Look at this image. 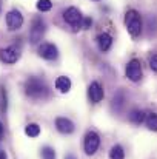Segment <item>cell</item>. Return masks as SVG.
I'll list each match as a JSON object with an SVG mask.
<instances>
[{
	"instance_id": "d4e9b609",
	"label": "cell",
	"mask_w": 157,
	"mask_h": 159,
	"mask_svg": "<svg viewBox=\"0 0 157 159\" xmlns=\"http://www.w3.org/2000/svg\"><path fill=\"white\" fill-rule=\"evenodd\" d=\"M2 133H3V125L0 124V134H2Z\"/></svg>"
},
{
	"instance_id": "5bb4252c",
	"label": "cell",
	"mask_w": 157,
	"mask_h": 159,
	"mask_svg": "<svg viewBox=\"0 0 157 159\" xmlns=\"http://www.w3.org/2000/svg\"><path fill=\"white\" fill-rule=\"evenodd\" d=\"M129 120L134 124V125H140L145 122V117H146V113L143 110H139V108H134L131 113H129Z\"/></svg>"
},
{
	"instance_id": "d6986e66",
	"label": "cell",
	"mask_w": 157,
	"mask_h": 159,
	"mask_svg": "<svg viewBox=\"0 0 157 159\" xmlns=\"http://www.w3.org/2000/svg\"><path fill=\"white\" fill-rule=\"evenodd\" d=\"M42 153V159H55V150L52 148V147H48V145H45V147H42V150H40Z\"/></svg>"
},
{
	"instance_id": "30bf717a",
	"label": "cell",
	"mask_w": 157,
	"mask_h": 159,
	"mask_svg": "<svg viewBox=\"0 0 157 159\" xmlns=\"http://www.w3.org/2000/svg\"><path fill=\"white\" fill-rule=\"evenodd\" d=\"M20 57V51L17 47H6V48H2L0 50V60L5 62V63H15Z\"/></svg>"
},
{
	"instance_id": "9c48e42d",
	"label": "cell",
	"mask_w": 157,
	"mask_h": 159,
	"mask_svg": "<svg viewBox=\"0 0 157 159\" xmlns=\"http://www.w3.org/2000/svg\"><path fill=\"white\" fill-rule=\"evenodd\" d=\"M39 56L45 60H55L59 57V50L54 43H50V42H43L39 45V50H37Z\"/></svg>"
},
{
	"instance_id": "8992f818",
	"label": "cell",
	"mask_w": 157,
	"mask_h": 159,
	"mask_svg": "<svg viewBox=\"0 0 157 159\" xmlns=\"http://www.w3.org/2000/svg\"><path fill=\"white\" fill-rule=\"evenodd\" d=\"M5 20H6V26H8L9 31H17V30H20V28L23 26V22H25V20H23V16H22V12H20L19 9H11V11H8Z\"/></svg>"
},
{
	"instance_id": "ba28073f",
	"label": "cell",
	"mask_w": 157,
	"mask_h": 159,
	"mask_svg": "<svg viewBox=\"0 0 157 159\" xmlns=\"http://www.w3.org/2000/svg\"><path fill=\"white\" fill-rule=\"evenodd\" d=\"M103 98H105V90L103 87L100 85V82H97V80L91 82L89 87H88V99H89V102L99 104V102L103 101Z\"/></svg>"
},
{
	"instance_id": "44dd1931",
	"label": "cell",
	"mask_w": 157,
	"mask_h": 159,
	"mask_svg": "<svg viewBox=\"0 0 157 159\" xmlns=\"http://www.w3.org/2000/svg\"><path fill=\"white\" fill-rule=\"evenodd\" d=\"M150 68L157 73V54H151V57H150Z\"/></svg>"
},
{
	"instance_id": "2e32d148",
	"label": "cell",
	"mask_w": 157,
	"mask_h": 159,
	"mask_svg": "<svg viewBox=\"0 0 157 159\" xmlns=\"http://www.w3.org/2000/svg\"><path fill=\"white\" fill-rule=\"evenodd\" d=\"M145 124L148 127V130L151 131H157V113H146V117H145Z\"/></svg>"
},
{
	"instance_id": "484cf974",
	"label": "cell",
	"mask_w": 157,
	"mask_h": 159,
	"mask_svg": "<svg viewBox=\"0 0 157 159\" xmlns=\"http://www.w3.org/2000/svg\"><path fill=\"white\" fill-rule=\"evenodd\" d=\"M0 11H2V2H0Z\"/></svg>"
},
{
	"instance_id": "4fadbf2b",
	"label": "cell",
	"mask_w": 157,
	"mask_h": 159,
	"mask_svg": "<svg viewBox=\"0 0 157 159\" xmlns=\"http://www.w3.org/2000/svg\"><path fill=\"white\" fill-rule=\"evenodd\" d=\"M55 88L60 93H68L71 90V79L66 77V76H59L55 79Z\"/></svg>"
},
{
	"instance_id": "ac0fdd59",
	"label": "cell",
	"mask_w": 157,
	"mask_h": 159,
	"mask_svg": "<svg viewBox=\"0 0 157 159\" xmlns=\"http://www.w3.org/2000/svg\"><path fill=\"white\" fill-rule=\"evenodd\" d=\"M123 102H125V96H123V93H122V91H119L117 94H114V98H112V107H114L117 111H120V110H122Z\"/></svg>"
},
{
	"instance_id": "52a82bcc",
	"label": "cell",
	"mask_w": 157,
	"mask_h": 159,
	"mask_svg": "<svg viewBox=\"0 0 157 159\" xmlns=\"http://www.w3.org/2000/svg\"><path fill=\"white\" fill-rule=\"evenodd\" d=\"M125 73H126V77H128L131 82H139V80L142 79V74H143L140 62H139L137 59H131V60L128 62L126 68H125Z\"/></svg>"
},
{
	"instance_id": "3957f363",
	"label": "cell",
	"mask_w": 157,
	"mask_h": 159,
	"mask_svg": "<svg viewBox=\"0 0 157 159\" xmlns=\"http://www.w3.org/2000/svg\"><path fill=\"white\" fill-rule=\"evenodd\" d=\"M63 19L65 22L72 28V30H80L83 28V16L76 6H69L63 11Z\"/></svg>"
},
{
	"instance_id": "9a60e30c",
	"label": "cell",
	"mask_w": 157,
	"mask_h": 159,
	"mask_svg": "<svg viewBox=\"0 0 157 159\" xmlns=\"http://www.w3.org/2000/svg\"><path fill=\"white\" fill-rule=\"evenodd\" d=\"M109 159H125V150L122 145L116 144L109 150Z\"/></svg>"
},
{
	"instance_id": "7c38bea8",
	"label": "cell",
	"mask_w": 157,
	"mask_h": 159,
	"mask_svg": "<svg viewBox=\"0 0 157 159\" xmlns=\"http://www.w3.org/2000/svg\"><path fill=\"white\" fill-rule=\"evenodd\" d=\"M96 42H97V45H99V50L100 51H108L109 48H111V45H112V37L108 34V33H102V34H99L97 37H96Z\"/></svg>"
},
{
	"instance_id": "277c9868",
	"label": "cell",
	"mask_w": 157,
	"mask_h": 159,
	"mask_svg": "<svg viewBox=\"0 0 157 159\" xmlns=\"http://www.w3.org/2000/svg\"><path fill=\"white\" fill-rule=\"evenodd\" d=\"M99 147H100V136H99V133H96L93 130L86 131V134L83 138V150H85V153L88 156H94L97 153Z\"/></svg>"
},
{
	"instance_id": "5b68a950",
	"label": "cell",
	"mask_w": 157,
	"mask_h": 159,
	"mask_svg": "<svg viewBox=\"0 0 157 159\" xmlns=\"http://www.w3.org/2000/svg\"><path fill=\"white\" fill-rule=\"evenodd\" d=\"M46 25L42 20V17H34L33 19V25H31V31H29V40L31 43H39L45 34Z\"/></svg>"
},
{
	"instance_id": "8fae6325",
	"label": "cell",
	"mask_w": 157,
	"mask_h": 159,
	"mask_svg": "<svg viewBox=\"0 0 157 159\" xmlns=\"http://www.w3.org/2000/svg\"><path fill=\"white\" fill-rule=\"evenodd\" d=\"M54 124H55L57 131H59V133H62V134H71V133L76 130L74 122H72L71 119H68V117H63V116L55 117Z\"/></svg>"
},
{
	"instance_id": "e0dca14e",
	"label": "cell",
	"mask_w": 157,
	"mask_h": 159,
	"mask_svg": "<svg viewBox=\"0 0 157 159\" xmlns=\"http://www.w3.org/2000/svg\"><path fill=\"white\" fill-rule=\"evenodd\" d=\"M25 134L29 136V138H37L40 134V125L39 124H34V122L28 124L25 127Z\"/></svg>"
},
{
	"instance_id": "ffe728a7",
	"label": "cell",
	"mask_w": 157,
	"mask_h": 159,
	"mask_svg": "<svg viewBox=\"0 0 157 159\" xmlns=\"http://www.w3.org/2000/svg\"><path fill=\"white\" fill-rule=\"evenodd\" d=\"M51 8H52L51 0H39V2H37V9H39L40 12H48Z\"/></svg>"
},
{
	"instance_id": "4316f807",
	"label": "cell",
	"mask_w": 157,
	"mask_h": 159,
	"mask_svg": "<svg viewBox=\"0 0 157 159\" xmlns=\"http://www.w3.org/2000/svg\"><path fill=\"white\" fill-rule=\"evenodd\" d=\"M96 2H99V0H96Z\"/></svg>"
},
{
	"instance_id": "7a4b0ae2",
	"label": "cell",
	"mask_w": 157,
	"mask_h": 159,
	"mask_svg": "<svg viewBox=\"0 0 157 159\" xmlns=\"http://www.w3.org/2000/svg\"><path fill=\"white\" fill-rule=\"evenodd\" d=\"M125 26L133 37L140 36V33H142V17L136 9H129L125 14Z\"/></svg>"
},
{
	"instance_id": "7402d4cb",
	"label": "cell",
	"mask_w": 157,
	"mask_h": 159,
	"mask_svg": "<svg viewBox=\"0 0 157 159\" xmlns=\"http://www.w3.org/2000/svg\"><path fill=\"white\" fill-rule=\"evenodd\" d=\"M91 25H93V20H91L89 17H86V19H83V28H85V30H88V28H91Z\"/></svg>"
},
{
	"instance_id": "603a6c76",
	"label": "cell",
	"mask_w": 157,
	"mask_h": 159,
	"mask_svg": "<svg viewBox=\"0 0 157 159\" xmlns=\"http://www.w3.org/2000/svg\"><path fill=\"white\" fill-rule=\"evenodd\" d=\"M65 159H77V158H76L74 155H71V153H68V155L65 156Z\"/></svg>"
},
{
	"instance_id": "6da1fadb",
	"label": "cell",
	"mask_w": 157,
	"mask_h": 159,
	"mask_svg": "<svg viewBox=\"0 0 157 159\" xmlns=\"http://www.w3.org/2000/svg\"><path fill=\"white\" fill-rule=\"evenodd\" d=\"M23 88H25V94L31 99H36V101H43L50 94V88H48L46 82L39 79V77H28L25 80Z\"/></svg>"
},
{
	"instance_id": "cb8c5ba5",
	"label": "cell",
	"mask_w": 157,
	"mask_h": 159,
	"mask_svg": "<svg viewBox=\"0 0 157 159\" xmlns=\"http://www.w3.org/2000/svg\"><path fill=\"white\" fill-rule=\"evenodd\" d=\"M0 159H6V153L5 152H0Z\"/></svg>"
}]
</instances>
